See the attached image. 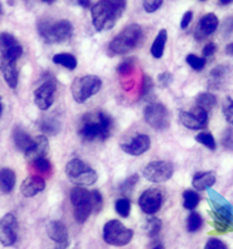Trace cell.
Here are the masks:
<instances>
[{
    "label": "cell",
    "mask_w": 233,
    "mask_h": 249,
    "mask_svg": "<svg viewBox=\"0 0 233 249\" xmlns=\"http://www.w3.org/2000/svg\"><path fill=\"white\" fill-rule=\"evenodd\" d=\"M114 128L110 115L103 110L88 111L78 124V134L84 142H103L109 138Z\"/></svg>",
    "instance_id": "6da1fadb"
},
{
    "label": "cell",
    "mask_w": 233,
    "mask_h": 249,
    "mask_svg": "<svg viewBox=\"0 0 233 249\" xmlns=\"http://www.w3.org/2000/svg\"><path fill=\"white\" fill-rule=\"evenodd\" d=\"M127 0H99L91 8V21L98 32L109 30L123 15Z\"/></svg>",
    "instance_id": "7a4b0ae2"
},
{
    "label": "cell",
    "mask_w": 233,
    "mask_h": 249,
    "mask_svg": "<svg viewBox=\"0 0 233 249\" xmlns=\"http://www.w3.org/2000/svg\"><path fill=\"white\" fill-rule=\"evenodd\" d=\"M143 39V29L139 24H129L123 28L108 45V53L110 56L121 55L136 49Z\"/></svg>",
    "instance_id": "3957f363"
},
{
    "label": "cell",
    "mask_w": 233,
    "mask_h": 249,
    "mask_svg": "<svg viewBox=\"0 0 233 249\" xmlns=\"http://www.w3.org/2000/svg\"><path fill=\"white\" fill-rule=\"evenodd\" d=\"M38 32L45 43H63L69 40L73 36V25L67 19H41L38 23Z\"/></svg>",
    "instance_id": "277c9868"
},
{
    "label": "cell",
    "mask_w": 233,
    "mask_h": 249,
    "mask_svg": "<svg viewBox=\"0 0 233 249\" xmlns=\"http://www.w3.org/2000/svg\"><path fill=\"white\" fill-rule=\"evenodd\" d=\"M65 174L68 176L69 180L74 184L80 187H88L97 182L98 176L93 168L89 167L82 159H72L65 165Z\"/></svg>",
    "instance_id": "5b68a950"
},
{
    "label": "cell",
    "mask_w": 233,
    "mask_h": 249,
    "mask_svg": "<svg viewBox=\"0 0 233 249\" xmlns=\"http://www.w3.org/2000/svg\"><path fill=\"white\" fill-rule=\"evenodd\" d=\"M102 80L97 75H84L75 78L72 83V95L73 99L79 104L86 103L89 98L101 90Z\"/></svg>",
    "instance_id": "8992f818"
},
{
    "label": "cell",
    "mask_w": 233,
    "mask_h": 249,
    "mask_svg": "<svg viewBox=\"0 0 233 249\" xmlns=\"http://www.w3.org/2000/svg\"><path fill=\"white\" fill-rule=\"evenodd\" d=\"M71 202L73 205V214L75 220L80 224L86 223L93 212L91 211L90 192L87 191L86 188L77 185L71 192Z\"/></svg>",
    "instance_id": "52a82bcc"
},
{
    "label": "cell",
    "mask_w": 233,
    "mask_h": 249,
    "mask_svg": "<svg viewBox=\"0 0 233 249\" xmlns=\"http://www.w3.org/2000/svg\"><path fill=\"white\" fill-rule=\"evenodd\" d=\"M132 229L124 227L119 220L112 219L104 224L103 239L106 243L112 246L123 247L128 244L133 238Z\"/></svg>",
    "instance_id": "ba28073f"
},
{
    "label": "cell",
    "mask_w": 233,
    "mask_h": 249,
    "mask_svg": "<svg viewBox=\"0 0 233 249\" xmlns=\"http://www.w3.org/2000/svg\"><path fill=\"white\" fill-rule=\"evenodd\" d=\"M174 167L171 161L156 160L151 161L143 169V177L152 183H163L172 178Z\"/></svg>",
    "instance_id": "9c48e42d"
},
{
    "label": "cell",
    "mask_w": 233,
    "mask_h": 249,
    "mask_svg": "<svg viewBox=\"0 0 233 249\" xmlns=\"http://www.w3.org/2000/svg\"><path fill=\"white\" fill-rule=\"evenodd\" d=\"M144 119L156 130H165L169 126L168 110L161 103H149L144 108Z\"/></svg>",
    "instance_id": "30bf717a"
},
{
    "label": "cell",
    "mask_w": 233,
    "mask_h": 249,
    "mask_svg": "<svg viewBox=\"0 0 233 249\" xmlns=\"http://www.w3.org/2000/svg\"><path fill=\"white\" fill-rule=\"evenodd\" d=\"M179 120L183 125L192 130L206 129L208 125V111L196 106L189 111H180Z\"/></svg>",
    "instance_id": "8fae6325"
},
{
    "label": "cell",
    "mask_w": 233,
    "mask_h": 249,
    "mask_svg": "<svg viewBox=\"0 0 233 249\" xmlns=\"http://www.w3.org/2000/svg\"><path fill=\"white\" fill-rule=\"evenodd\" d=\"M163 192L158 188H148L141 194L138 200L139 208L145 214H154L162 208Z\"/></svg>",
    "instance_id": "7c38bea8"
},
{
    "label": "cell",
    "mask_w": 233,
    "mask_h": 249,
    "mask_svg": "<svg viewBox=\"0 0 233 249\" xmlns=\"http://www.w3.org/2000/svg\"><path fill=\"white\" fill-rule=\"evenodd\" d=\"M18 239V222L14 214L8 213L0 219V243L10 247Z\"/></svg>",
    "instance_id": "4fadbf2b"
},
{
    "label": "cell",
    "mask_w": 233,
    "mask_h": 249,
    "mask_svg": "<svg viewBox=\"0 0 233 249\" xmlns=\"http://www.w3.org/2000/svg\"><path fill=\"white\" fill-rule=\"evenodd\" d=\"M0 54L1 58L17 62L23 54V47L10 33H0Z\"/></svg>",
    "instance_id": "5bb4252c"
},
{
    "label": "cell",
    "mask_w": 233,
    "mask_h": 249,
    "mask_svg": "<svg viewBox=\"0 0 233 249\" xmlns=\"http://www.w3.org/2000/svg\"><path fill=\"white\" fill-rule=\"evenodd\" d=\"M55 97V83L47 80L34 91V103L40 110H48L53 106Z\"/></svg>",
    "instance_id": "9a60e30c"
},
{
    "label": "cell",
    "mask_w": 233,
    "mask_h": 249,
    "mask_svg": "<svg viewBox=\"0 0 233 249\" xmlns=\"http://www.w3.org/2000/svg\"><path fill=\"white\" fill-rule=\"evenodd\" d=\"M121 148L124 153H127L129 156H142L151 148V139L147 134H138L133 137L127 143L121 144Z\"/></svg>",
    "instance_id": "2e32d148"
},
{
    "label": "cell",
    "mask_w": 233,
    "mask_h": 249,
    "mask_svg": "<svg viewBox=\"0 0 233 249\" xmlns=\"http://www.w3.org/2000/svg\"><path fill=\"white\" fill-rule=\"evenodd\" d=\"M217 28H218V18H217V15L213 14V13L203 15L199 23H198V25L196 27V39L202 40L206 36L213 34L217 30Z\"/></svg>",
    "instance_id": "e0dca14e"
},
{
    "label": "cell",
    "mask_w": 233,
    "mask_h": 249,
    "mask_svg": "<svg viewBox=\"0 0 233 249\" xmlns=\"http://www.w3.org/2000/svg\"><path fill=\"white\" fill-rule=\"evenodd\" d=\"M45 189V180L40 176H30L24 179L20 185V192L24 196L32 198Z\"/></svg>",
    "instance_id": "ac0fdd59"
},
{
    "label": "cell",
    "mask_w": 233,
    "mask_h": 249,
    "mask_svg": "<svg viewBox=\"0 0 233 249\" xmlns=\"http://www.w3.org/2000/svg\"><path fill=\"white\" fill-rule=\"evenodd\" d=\"M48 150H49V142L45 135H38L36 138H34V143L30 147V149H28L25 152V157H27L28 161H33L36 159L43 158V157H47Z\"/></svg>",
    "instance_id": "d6986e66"
},
{
    "label": "cell",
    "mask_w": 233,
    "mask_h": 249,
    "mask_svg": "<svg viewBox=\"0 0 233 249\" xmlns=\"http://www.w3.org/2000/svg\"><path fill=\"white\" fill-rule=\"evenodd\" d=\"M0 71L4 76V80L12 89H17L18 87V69L17 62L9 59H0Z\"/></svg>",
    "instance_id": "ffe728a7"
},
{
    "label": "cell",
    "mask_w": 233,
    "mask_h": 249,
    "mask_svg": "<svg viewBox=\"0 0 233 249\" xmlns=\"http://www.w3.org/2000/svg\"><path fill=\"white\" fill-rule=\"evenodd\" d=\"M47 231L49 238L55 243L60 244V246L68 244V229L64 226V223L59 222V220H53L48 224Z\"/></svg>",
    "instance_id": "44dd1931"
},
{
    "label": "cell",
    "mask_w": 233,
    "mask_h": 249,
    "mask_svg": "<svg viewBox=\"0 0 233 249\" xmlns=\"http://www.w3.org/2000/svg\"><path fill=\"white\" fill-rule=\"evenodd\" d=\"M215 180L217 178L213 172H198L193 176L192 185L196 191H207L215 185Z\"/></svg>",
    "instance_id": "7402d4cb"
},
{
    "label": "cell",
    "mask_w": 233,
    "mask_h": 249,
    "mask_svg": "<svg viewBox=\"0 0 233 249\" xmlns=\"http://www.w3.org/2000/svg\"><path fill=\"white\" fill-rule=\"evenodd\" d=\"M13 142H14L15 148L19 150V152L25 153L28 149H30V147L34 143V139L28 134L23 128L20 126H17L13 130Z\"/></svg>",
    "instance_id": "603a6c76"
},
{
    "label": "cell",
    "mask_w": 233,
    "mask_h": 249,
    "mask_svg": "<svg viewBox=\"0 0 233 249\" xmlns=\"http://www.w3.org/2000/svg\"><path fill=\"white\" fill-rule=\"evenodd\" d=\"M15 176L14 170L10 168H3L0 169V191L5 194L12 193L15 187Z\"/></svg>",
    "instance_id": "cb8c5ba5"
},
{
    "label": "cell",
    "mask_w": 233,
    "mask_h": 249,
    "mask_svg": "<svg viewBox=\"0 0 233 249\" xmlns=\"http://www.w3.org/2000/svg\"><path fill=\"white\" fill-rule=\"evenodd\" d=\"M167 40H168V33L165 29H161L160 33L157 34L156 39H154L153 44L151 48V53L153 55V58L161 59L164 53V48L167 44Z\"/></svg>",
    "instance_id": "d4e9b609"
},
{
    "label": "cell",
    "mask_w": 233,
    "mask_h": 249,
    "mask_svg": "<svg viewBox=\"0 0 233 249\" xmlns=\"http://www.w3.org/2000/svg\"><path fill=\"white\" fill-rule=\"evenodd\" d=\"M53 63L54 64L62 65V67L67 68V69H69V71H74L78 65L77 58H75L73 54H69V53L55 54V55L53 56Z\"/></svg>",
    "instance_id": "484cf974"
},
{
    "label": "cell",
    "mask_w": 233,
    "mask_h": 249,
    "mask_svg": "<svg viewBox=\"0 0 233 249\" xmlns=\"http://www.w3.org/2000/svg\"><path fill=\"white\" fill-rule=\"evenodd\" d=\"M201 202V196L196 191L192 189H186L183 192V207L187 209V211H193L198 207Z\"/></svg>",
    "instance_id": "4316f807"
},
{
    "label": "cell",
    "mask_w": 233,
    "mask_h": 249,
    "mask_svg": "<svg viewBox=\"0 0 233 249\" xmlns=\"http://www.w3.org/2000/svg\"><path fill=\"white\" fill-rule=\"evenodd\" d=\"M217 104V98L211 93H202L196 98V106L201 107L204 110L210 111Z\"/></svg>",
    "instance_id": "83f0119b"
},
{
    "label": "cell",
    "mask_w": 233,
    "mask_h": 249,
    "mask_svg": "<svg viewBox=\"0 0 233 249\" xmlns=\"http://www.w3.org/2000/svg\"><path fill=\"white\" fill-rule=\"evenodd\" d=\"M40 129L41 132L47 133V134H56L60 130L59 120L54 119V118H45L40 122Z\"/></svg>",
    "instance_id": "f1b7e54d"
},
{
    "label": "cell",
    "mask_w": 233,
    "mask_h": 249,
    "mask_svg": "<svg viewBox=\"0 0 233 249\" xmlns=\"http://www.w3.org/2000/svg\"><path fill=\"white\" fill-rule=\"evenodd\" d=\"M203 227V218L197 212H192L187 218V231L189 233H196Z\"/></svg>",
    "instance_id": "f546056e"
},
{
    "label": "cell",
    "mask_w": 233,
    "mask_h": 249,
    "mask_svg": "<svg viewBox=\"0 0 233 249\" xmlns=\"http://www.w3.org/2000/svg\"><path fill=\"white\" fill-rule=\"evenodd\" d=\"M30 165L33 167V169L38 170L39 173L41 174H49L52 172V164L47 157H43V158L30 161Z\"/></svg>",
    "instance_id": "4dcf8cb0"
},
{
    "label": "cell",
    "mask_w": 233,
    "mask_h": 249,
    "mask_svg": "<svg viewBox=\"0 0 233 249\" xmlns=\"http://www.w3.org/2000/svg\"><path fill=\"white\" fill-rule=\"evenodd\" d=\"M162 229V222L158 218H151L147 220L145 224V233L149 238H154L158 235V233Z\"/></svg>",
    "instance_id": "1f68e13d"
},
{
    "label": "cell",
    "mask_w": 233,
    "mask_h": 249,
    "mask_svg": "<svg viewBox=\"0 0 233 249\" xmlns=\"http://www.w3.org/2000/svg\"><path fill=\"white\" fill-rule=\"evenodd\" d=\"M115 212L121 215L122 218H128L130 214V208H132V205H130L129 199L127 198H121L115 202Z\"/></svg>",
    "instance_id": "d6a6232c"
},
{
    "label": "cell",
    "mask_w": 233,
    "mask_h": 249,
    "mask_svg": "<svg viewBox=\"0 0 233 249\" xmlns=\"http://www.w3.org/2000/svg\"><path fill=\"white\" fill-rule=\"evenodd\" d=\"M196 141H197L198 143L203 144L204 147H207L211 150H215V147H217L215 138H213V135L211 134V133H207V132L199 133V134H197V137H196Z\"/></svg>",
    "instance_id": "836d02e7"
},
{
    "label": "cell",
    "mask_w": 233,
    "mask_h": 249,
    "mask_svg": "<svg viewBox=\"0 0 233 249\" xmlns=\"http://www.w3.org/2000/svg\"><path fill=\"white\" fill-rule=\"evenodd\" d=\"M186 62L188 63L189 67L192 68L193 71H201L204 67H206V58H199V56L195 55V54H189L187 55Z\"/></svg>",
    "instance_id": "e575fe53"
},
{
    "label": "cell",
    "mask_w": 233,
    "mask_h": 249,
    "mask_svg": "<svg viewBox=\"0 0 233 249\" xmlns=\"http://www.w3.org/2000/svg\"><path fill=\"white\" fill-rule=\"evenodd\" d=\"M90 198H91V211L93 213L98 214L101 213L103 209V196H102L101 192L99 191H91L90 192Z\"/></svg>",
    "instance_id": "d590c367"
},
{
    "label": "cell",
    "mask_w": 233,
    "mask_h": 249,
    "mask_svg": "<svg viewBox=\"0 0 233 249\" xmlns=\"http://www.w3.org/2000/svg\"><path fill=\"white\" fill-rule=\"evenodd\" d=\"M134 68H136V64H134V59H128L125 62L122 63L118 67V73L121 76H124V78H129L130 75L134 71Z\"/></svg>",
    "instance_id": "8d00e7d4"
},
{
    "label": "cell",
    "mask_w": 233,
    "mask_h": 249,
    "mask_svg": "<svg viewBox=\"0 0 233 249\" xmlns=\"http://www.w3.org/2000/svg\"><path fill=\"white\" fill-rule=\"evenodd\" d=\"M222 111L223 115L227 120V123L232 124L233 125V99L231 97H227L224 99L223 106H222Z\"/></svg>",
    "instance_id": "74e56055"
},
{
    "label": "cell",
    "mask_w": 233,
    "mask_h": 249,
    "mask_svg": "<svg viewBox=\"0 0 233 249\" xmlns=\"http://www.w3.org/2000/svg\"><path fill=\"white\" fill-rule=\"evenodd\" d=\"M138 180H139L138 174H132V176L128 177V178L125 179L123 183H122L121 187H119V191H121L122 193L133 191V188L136 187L137 183H138Z\"/></svg>",
    "instance_id": "f35d334b"
},
{
    "label": "cell",
    "mask_w": 233,
    "mask_h": 249,
    "mask_svg": "<svg viewBox=\"0 0 233 249\" xmlns=\"http://www.w3.org/2000/svg\"><path fill=\"white\" fill-rule=\"evenodd\" d=\"M163 0H143V8L147 13H154L160 9Z\"/></svg>",
    "instance_id": "ab89813d"
},
{
    "label": "cell",
    "mask_w": 233,
    "mask_h": 249,
    "mask_svg": "<svg viewBox=\"0 0 233 249\" xmlns=\"http://www.w3.org/2000/svg\"><path fill=\"white\" fill-rule=\"evenodd\" d=\"M206 249H226L227 248V244H224L221 239L218 238H210L207 240L206 246H204Z\"/></svg>",
    "instance_id": "60d3db41"
},
{
    "label": "cell",
    "mask_w": 233,
    "mask_h": 249,
    "mask_svg": "<svg viewBox=\"0 0 233 249\" xmlns=\"http://www.w3.org/2000/svg\"><path fill=\"white\" fill-rule=\"evenodd\" d=\"M153 89V82L148 75H143V84H142V91H141V97H147L149 91Z\"/></svg>",
    "instance_id": "b9f144b4"
},
{
    "label": "cell",
    "mask_w": 233,
    "mask_h": 249,
    "mask_svg": "<svg viewBox=\"0 0 233 249\" xmlns=\"http://www.w3.org/2000/svg\"><path fill=\"white\" fill-rule=\"evenodd\" d=\"M172 80H173V75H172L169 71H164V73L158 75V83H160V85L162 87V88H167V87H169Z\"/></svg>",
    "instance_id": "7bdbcfd3"
},
{
    "label": "cell",
    "mask_w": 233,
    "mask_h": 249,
    "mask_svg": "<svg viewBox=\"0 0 233 249\" xmlns=\"http://www.w3.org/2000/svg\"><path fill=\"white\" fill-rule=\"evenodd\" d=\"M215 52H217V45H215V43H208V44L203 48V50H202L203 58H210V56H212Z\"/></svg>",
    "instance_id": "ee69618b"
},
{
    "label": "cell",
    "mask_w": 233,
    "mask_h": 249,
    "mask_svg": "<svg viewBox=\"0 0 233 249\" xmlns=\"http://www.w3.org/2000/svg\"><path fill=\"white\" fill-rule=\"evenodd\" d=\"M192 19H193V13L192 12L184 13L182 20H180V28H182V29H187L189 24H191V21H192Z\"/></svg>",
    "instance_id": "f6af8a7d"
},
{
    "label": "cell",
    "mask_w": 233,
    "mask_h": 249,
    "mask_svg": "<svg viewBox=\"0 0 233 249\" xmlns=\"http://www.w3.org/2000/svg\"><path fill=\"white\" fill-rule=\"evenodd\" d=\"M78 4H79L82 8L87 9V8H89V5H90V0H78Z\"/></svg>",
    "instance_id": "bcb514c9"
},
{
    "label": "cell",
    "mask_w": 233,
    "mask_h": 249,
    "mask_svg": "<svg viewBox=\"0 0 233 249\" xmlns=\"http://www.w3.org/2000/svg\"><path fill=\"white\" fill-rule=\"evenodd\" d=\"M226 54L233 56V43H231V44H228L227 47H226Z\"/></svg>",
    "instance_id": "7dc6e473"
},
{
    "label": "cell",
    "mask_w": 233,
    "mask_h": 249,
    "mask_svg": "<svg viewBox=\"0 0 233 249\" xmlns=\"http://www.w3.org/2000/svg\"><path fill=\"white\" fill-rule=\"evenodd\" d=\"M221 5H228V4L233 3V0H219Z\"/></svg>",
    "instance_id": "c3c4849f"
},
{
    "label": "cell",
    "mask_w": 233,
    "mask_h": 249,
    "mask_svg": "<svg viewBox=\"0 0 233 249\" xmlns=\"http://www.w3.org/2000/svg\"><path fill=\"white\" fill-rule=\"evenodd\" d=\"M149 247H152V248H163V244H161V243H158V242H157V243L151 244Z\"/></svg>",
    "instance_id": "681fc988"
},
{
    "label": "cell",
    "mask_w": 233,
    "mask_h": 249,
    "mask_svg": "<svg viewBox=\"0 0 233 249\" xmlns=\"http://www.w3.org/2000/svg\"><path fill=\"white\" fill-rule=\"evenodd\" d=\"M1 111H3V104H1V97H0V115H1Z\"/></svg>",
    "instance_id": "f907efd6"
},
{
    "label": "cell",
    "mask_w": 233,
    "mask_h": 249,
    "mask_svg": "<svg viewBox=\"0 0 233 249\" xmlns=\"http://www.w3.org/2000/svg\"><path fill=\"white\" fill-rule=\"evenodd\" d=\"M41 1H44V3H48V4H51V3H53L54 0H41Z\"/></svg>",
    "instance_id": "816d5d0a"
},
{
    "label": "cell",
    "mask_w": 233,
    "mask_h": 249,
    "mask_svg": "<svg viewBox=\"0 0 233 249\" xmlns=\"http://www.w3.org/2000/svg\"><path fill=\"white\" fill-rule=\"evenodd\" d=\"M3 14V6H1V3H0V15Z\"/></svg>",
    "instance_id": "f5cc1de1"
},
{
    "label": "cell",
    "mask_w": 233,
    "mask_h": 249,
    "mask_svg": "<svg viewBox=\"0 0 233 249\" xmlns=\"http://www.w3.org/2000/svg\"><path fill=\"white\" fill-rule=\"evenodd\" d=\"M202 1H204V0H202Z\"/></svg>",
    "instance_id": "db71d44e"
}]
</instances>
